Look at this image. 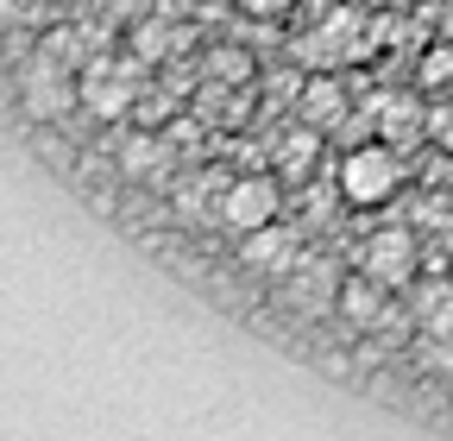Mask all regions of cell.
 <instances>
[{
    "label": "cell",
    "mask_w": 453,
    "mask_h": 441,
    "mask_svg": "<svg viewBox=\"0 0 453 441\" xmlns=\"http://www.w3.org/2000/svg\"><path fill=\"white\" fill-rule=\"evenodd\" d=\"M76 82H82V107L95 120H127L139 107V95H145V64L133 58V50H127V58L101 50V58H88L76 70Z\"/></svg>",
    "instance_id": "obj_1"
},
{
    "label": "cell",
    "mask_w": 453,
    "mask_h": 441,
    "mask_svg": "<svg viewBox=\"0 0 453 441\" xmlns=\"http://www.w3.org/2000/svg\"><path fill=\"white\" fill-rule=\"evenodd\" d=\"M334 190H340V202H353V208H384V202H396V190H403V164H396L390 139L353 145L347 158H340V171H334Z\"/></svg>",
    "instance_id": "obj_2"
},
{
    "label": "cell",
    "mask_w": 453,
    "mask_h": 441,
    "mask_svg": "<svg viewBox=\"0 0 453 441\" xmlns=\"http://www.w3.org/2000/svg\"><path fill=\"white\" fill-rule=\"evenodd\" d=\"M76 101H82V82L70 76V64H64V58L38 50V58L19 70V107H26V120H38V127H57V120H64Z\"/></svg>",
    "instance_id": "obj_3"
},
{
    "label": "cell",
    "mask_w": 453,
    "mask_h": 441,
    "mask_svg": "<svg viewBox=\"0 0 453 441\" xmlns=\"http://www.w3.org/2000/svg\"><path fill=\"white\" fill-rule=\"evenodd\" d=\"M214 214H220L234 234H252V228H265V220L283 214V190H277L271 171H240V177H226V183H220Z\"/></svg>",
    "instance_id": "obj_4"
},
{
    "label": "cell",
    "mask_w": 453,
    "mask_h": 441,
    "mask_svg": "<svg viewBox=\"0 0 453 441\" xmlns=\"http://www.w3.org/2000/svg\"><path fill=\"white\" fill-rule=\"evenodd\" d=\"M416 265H422V246H416L410 228H372L359 240V271H372V278L390 284V290H403L416 278Z\"/></svg>",
    "instance_id": "obj_5"
},
{
    "label": "cell",
    "mask_w": 453,
    "mask_h": 441,
    "mask_svg": "<svg viewBox=\"0 0 453 441\" xmlns=\"http://www.w3.org/2000/svg\"><path fill=\"white\" fill-rule=\"evenodd\" d=\"M240 265L258 271V278H290L303 265V234L283 228V220H265V228L240 234Z\"/></svg>",
    "instance_id": "obj_6"
},
{
    "label": "cell",
    "mask_w": 453,
    "mask_h": 441,
    "mask_svg": "<svg viewBox=\"0 0 453 441\" xmlns=\"http://www.w3.org/2000/svg\"><path fill=\"white\" fill-rule=\"evenodd\" d=\"M334 309H340V321H347V328L372 335V328L390 321V284H378L372 271H347L340 290H334Z\"/></svg>",
    "instance_id": "obj_7"
},
{
    "label": "cell",
    "mask_w": 453,
    "mask_h": 441,
    "mask_svg": "<svg viewBox=\"0 0 453 441\" xmlns=\"http://www.w3.org/2000/svg\"><path fill=\"white\" fill-rule=\"evenodd\" d=\"M164 158H170V139L151 133V127H133V133H120V145H113V164H120V177H151Z\"/></svg>",
    "instance_id": "obj_8"
},
{
    "label": "cell",
    "mask_w": 453,
    "mask_h": 441,
    "mask_svg": "<svg viewBox=\"0 0 453 441\" xmlns=\"http://www.w3.org/2000/svg\"><path fill=\"white\" fill-rule=\"evenodd\" d=\"M340 114H347V89H340V76H334V70L303 76V120H309V127H334Z\"/></svg>",
    "instance_id": "obj_9"
},
{
    "label": "cell",
    "mask_w": 453,
    "mask_h": 441,
    "mask_svg": "<svg viewBox=\"0 0 453 441\" xmlns=\"http://www.w3.org/2000/svg\"><path fill=\"white\" fill-rule=\"evenodd\" d=\"M416 321H422V335H441L447 341L453 335V284H441V278L422 284L416 290Z\"/></svg>",
    "instance_id": "obj_10"
},
{
    "label": "cell",
    "mask_w": 453,
    "mask_h": 441,
    "mask_svg": "<svg viewBox=\"0 0 453 441\" xmlns=\"http://www.w3.org/2000/svg\"><path fill=\"white\" fill-rule=\"evenodd\" d=\"M378 120H384V139H390V145H403V139L422 133V107H416V95H403V101H378Z\"/></svg>",
    "instance_id": "obj_11"
},
{
    "label": "cell",
    "mask_w": 453,
    "mask_h": 441,
    "mask_svg": "<svg viewBox=\"0 0 453 441\" xmlns=\"http://www.w3.org/2000/svg\"><path fill=\"white\" fill-rule=\"evenodd\" d=\"M164 50H170V26H164L157 13H145V19L133 26V58H139V64H157Z\"/></svg>",
    "instance_id": "obj_12"
},
{
    "label": "cell",
    "mask_w": 453,
    "mask_h": 441,
    "mask_svg": "<svg viewBox=\"0 0 453 441\" xmlns=\"http://www.w3.org/2000/svg\"><path fill=\"white\" fill-rule=\"evenodd\" d=\"M447 82H453V44H434L428 58H422V95H434Z\"/></svg>",
    "instance_id": "obj_13"
},
{
    "label": "cell",
    "mask_w": 453,
    "mask_h": 441,
    "mask_svg": "<svg viewBox=\"0 0 453 441\" xmlns=\"http://www.w3.org/2000/svg\"><path fill=\"white\" fill-rule=\"evenodd\" d=\"M101 13L120 19V26H139L145 13H157V0H101Z\"/></svg>",
    "instance_id": "obj_14"
},
{
    "label": "cell",
    "mask_w": 453,
    "mask_h": 441,
    "mask_svg": "<svg viewBox=\"0 0 453 441\" xmlns=\"http://www.w3.org/2000/svg\"><path fill=\"white\" fill-rule=\"evenodd\" d=\"M208 70H214V76H220V82H240V76H246V70H252V58H246V50H220V58H214V64H208Z\"/></svg>",
    "instance_id": "obj_15"
},
{
    "label": "cell",
    "mask_w": 453,
    "mask_h": 441,
    "mask_svg": "<svg viewBox=\"0 0 453 441\" xmlns=\"http://www.w3.org/2000/svg\"><path fill=\"white\" fill-rule=\"evenodd\" d=\"M234 7H240L246 19H283V13L296 7V0H234Z\"/></svg>",
    "instance_id": "obj_16"
}]
</instances>
